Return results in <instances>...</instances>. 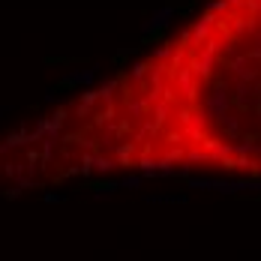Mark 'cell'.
Masks as SVG:
<instances>
[{
    "instance_id": "obj_1",
    "label": "cell",
    "mask_w": 261,
    "mask_h": 261,
    "mask_svg": "<svg viewBox=\"0 0 261 261\" xmlns=\"http://www.w3.org/2000/svg\"><path fill=\"white\" fill-rule=\"evenodd\" d=\"M258 0H210L177 39L72 108L30 141L57 147L66 174H258Z\"/></svg>"
}]
</instances>
